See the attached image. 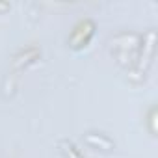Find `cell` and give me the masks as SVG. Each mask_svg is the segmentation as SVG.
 Here are the masks:
<instances>
[{"instance_id":"obj_1","label":"cell","mask_w":158,"mask_h":158,"mask_svg":"<svg viewBox=\"0 0 158 158\" xmlns=\"http://www.w3.org/2000/svg\"><path fill=\"white\" fill-rule=\"evenodd\" d=\"M93 30H95V24H93L91 21H88V19L80 21V23L74 26L73 34H71V45H73L74 48H78V47H86L88 41H89L91 35H93Z\"/></svg>"}]
</instances>
